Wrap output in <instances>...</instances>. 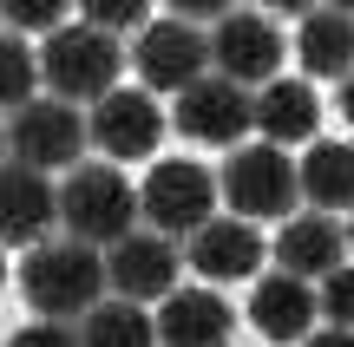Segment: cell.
Instances as JSON below:
<instances>
[{
	"instance_id": "obj_13",
	"label": "cell",
	"mask_w": 354,
	"mask_h": 347,
	"mask_svg": "<svg viewBox=\"0 0 354 347\" xmlns=\"http://www.w3.org/2000/svg\"><path fill=\"white\" fill-rule=\"evenodd\" d=\"M315 315H322L315 282H302V275H289V269L263 275V282L250 288V328H256L269 347L308 341V335H315Z\"/></svg>"
},
{
	"instance_id": "obj_21",
	"label": "cell",
	"mask_w": 354,
	"mask_h": 347,
	"mask_svg": "<svg viewBox=\"0 0 354 347\" xmlns=\"http://www.w3.org/2000/svg\"><path fill=\"white\" fill-rule=\"evenodd\" d=\"M39 86H46V72H39V52L26 46V39H7V46H0V99H7V112L33 105Z\"/></svg>"
},
{
	"instance_id": "obj_6",
	"label": "cell",
	"mask_w": 354,
	"mask_h": 347,
	"mask_svg": "<svg viewBox=\"0 0 354 347\" xmlns=\"http://www.w3.org/2000/svg\"><path fill=\"white\" fill-rule=\"evenodd\" d=\"M92 144V125H86V112L79 105H66V99H33V105H20L13 112V125H7V151H13V164H33V170H59V164H79V151Z\"/></svg>"
},
{
	"instance_id": "obj_23",
	"label": "cell",
	"mask_w": 354,
	"mask_h": 347,
	"mask_svg": "<svg viewBox=\"0 0 354 347\" xmlns=\"http://www.w3.org/2000/svg\"><path fill=\"white\" fill-rule=\"evenodd\" d=\"M66 7H79V0H0V13H7L20 33H53V26H66Z\"/></svg>"
},
{
	"instance_id": "obj_4",
	"label": "cell",
	"mask_w": 354,
	"mask_h": 347,
	"mask_svg": "<svg viewBox=\"0 0 354 347\" xmlns=\"http://www.w3.org/2000/svg\"><path fill=\"white\" fill-rule=\"evenodd\" d=\"M223 204L236 217H289L302 204V164L282 157V144H236L223 164Z\"/></svg>"
},
{
	"instance_id": "obj_10",
	"label": "cell",
	"mask_w": 354,
	"mask_h": 347,
	"mask_svg": "<svg viewBox=\"0 0 354 347\" xmlns=\"http://www.w3.org/2000/svg\"><path fill=\"white\" fill-rule=\"evenodd\" d=\"M92 144H99L112 164H131V157H151L158 138H165V112H158L151 86H112L99 105L86 112Z\"/></svg>"
},
{
	"instance_id": "obj_30",
	"label": "cell",
	"mask_w": 354,
	"mask_h": 347,
	"mask_svg": "<svg viewBox=\"0 0 354 347\" xmlns=\"http://www.w3.org/2000/svg\"><path fill=\"white\" fill-rule=\"evenodd\" d=\"M328 7H342V13H354V0H328Z\"/></svg>"
},
{
	"instance_id": "obj_2",
	"label": "cell",
	"mask_w": 354,
	"mask_h": 347,
	"mask_svg": "<svg viewBox=\"0 0 354 347\" xmlns=\"http://www.w3.org/2000/svg\"><path fill=\"white\" fill-rule=\"evenodd\" d=\"M138 217H145V204L118 177V164H73V177L59 184V230L79 236V243L112 249L138 230Z\"/></svg>"
},
{
	"instance_id": "obj_19",
	"label": "cell",
	"mask_w": 354,
	"mask_h": 347,
	"mask_svg": "<svg viewBox=\"0 0 354 347\" xmlns=\"http://www.w3.org/2000/svg\"><path fill=\"white\" fill-rule=\"evenodd\" d=\"M302 204L308 210H354V144L315 138L302 157Z\"/></svg>"
},
{
	"instance_id": "obj_28",
	"label": "cell",
	"mask_w": 354,
	"mask_h": 347,
	"mask_svg": "<svg viewBox=\"0 0 354 347\" xmlns=\"http://www.w3.org/2000/svg\"><path fill=\"white\" fill-rule=\"evenodd\" d=\"M256 7H269V13H315V0H256Z\"/></svg>"
},
{
	"instance_id": "obj_7",
	"label": "cell",
	"mask_w": 354,
	"mask_h": 347,
	"mask_svg": "<svg viewBox=\"0 0 354 347\" xmlns=\"http://www.w3.org/2000/svg\"><path fill=\"white\" fill-rule=\"evenodd\" d=\"M138 204H145V223H151V230L197 236L203 223L216 217V177L203 164H190V157H165V164H151Z\"/></svg>"
},
{
	"instance_id": "obj_1",
	"label": "cell",
	"mask_w": 354,
	"mask_h": 347,
	"mask_svg": "<svg viewBox=\"0 0 354 347\" xmlns=\"http://www.w3.org/2000/svg\"><path fill=\"white\" fill-rule=\"evenodd\" d=\"M105 282L112 269H105L99 243H79V236H59V243L46 236L20 256V295L39 321H86L105 301Z\"/></svg>"
},
{
	"instance_id": "obj_22",
	"label": "cell",
	"mask_w": 354,
	"mask_h": 347,
	"mask_svg": "<svg viewBox=\"0 0 354 347\" xmlns=\"http://www.w3.org/2000/svg\"><path fill=\"white\" fill-rule=\"evenodd\" d=\"M145 13H151V0H79V20L86 26H105V33H145Z\"/></svg>"
},
{
	"instance_id": "obj_27",
	"label": "cell",
	"mask_w": 354,
	"mask_h": 347,
	"mask_svg": "<svg viewBox=\"0 0 354 347\" xmlns=\"http://www.w3.org/2000/svg\"><path fill=\"white\" fill-rule=\"evenodd\" d=\"M302 347H354V328H322V335H308Z\"/></svg>"
},
{
	"instance_id": "obj_3",
	"label": "cell",
	"mask_w": 354,
	"mask_h": 347,
	"mask_svg": "<svg viewBox=\"0 0 354 347\" xmlns=\"http://www.w3.org/2000/svg\"><path fill=\"white\" fill-rule=\"evenodd\" d=\"M118 66H125V52H118V33H105V26H53L46 46H39V72H46V92L66 105H99L105 92L118 86Z\"/></svg>"
},
{
	"instance_id": "obj_17",
	"label": "cell",
	"mask_w": 354,
	"mask_h": 347,
	"mask_svg": "<svg viewBox=\"0 0 354 347\" xmlns=\"http://www.w3.org/2000/svg\"><path fill=\"white\" fill-rule=\"evenodd\" d=\"M256 131L269 144H308L322 131V99L308 79H269L256 92Z\"/></svg>"
},
{
	"instance_id": "obj_9",
	"label": "cell",
	"mask_w": 354,
	"mask_h": 347,
	"mask_svg": "<svg viewBox=\"0 0 354 347\" xmlns=\"http://www.w3.org/2000/svg\"><path fill=\"white\" fill-rule=\"evenodd\" d=\"M282 33H276V13H223V20L210 26V59L223 79H236V86L263 92L269 79L282 72Z\"/></svg>"
},
{
	"instance_id": "obj_29",
	"label": "cell",
	"mask_w": 354,
	"mask_h": 347,
	"mask_svg": "<svg viewBox=\"0 0 354 347\" xmlns=\"http://www.w3.org/2000/svg\"><path fill=\"white\" fill-rule=\"evenodd\" d=\"M342 112H348V125H354V72L342 79Z\"/></svg>"
},
{
	"instance_id": "obj_5",
	"label": "cell",
	"mask_w": 354,
	"mask_h": 347,
	"mask_svg": "<svg viewBox=\"0 0 354 347\" xmlns=\"http://www.w3.org/2000/svg\"><path fill=\"white\" fill-rule=\"evenodd\" d=\"M171 125L184 131L190 144H223V151H236L256 131V92L236 86V79H223V72H203L197 86L177 92Z\"/></svg>"
},
{
	"instance_id": "obj_25",
	"label": "cell",
	"mask_w": 354,
	"mask_h": 347,
	"mask_svg": "<svg viewBox=\"0 0 354 347\" xmlns=\"http://www.w3.org/2000/svg\"><path fill=\"white\" fill-rule=\"evenodd\" d=\"M7 347H86V341H79V328H66V321H33V328H20Z\"/></svg>"
},
{
	"instance_id": "obj_24",
	"label": "cell",
	"mask_w": 354,
	"mask_h": 347,
	"mask_svg": "<svg viewBox=\"0 0 354 347\" xmlns=\"http://www.w3.org/2000/svg\"><path fill=\"white\" fill-rule=\"evenodd\" d=\"M322 315H328L335 328H354V269L348 262L322 275Z\"/></svg>"
},
{
	"instance_id": "obj_8",
	"label": "cell",
	"mask_w": 354,
	"mask_h": 347,
	"mask_svg": "<svg viewBox=\"0 0 354 347\" xmlns=\"http://www.w3.org/2000/svg\"><path fill=\"white\" fill-rule=\"evenodd\" d=\"M131 66H138V79L151 92H184V86H197L203 72H210V33H203L197 20H158V26H145L138 33V46H131Z\"/></svg>"
},
{
	"instance_id": "obj_16",
	"label": "cell",
	"mask_w": 354,
	"mask_h": 347,
	"mask_svg": "<svg viewBox=\"0 0 354 347\" xmlns=\"http://www.w3.org/2000/svg\"><path fill=\"white\" fill-rule=\"evenodd\" d=\"M348 256V230L328 217V210H315V217H289L276 236V269L302 275V282H322L328 269H342Z\"/></svg>"
},
{
	"instance_id": "obj_18",
	"label": "cell",
	"mask_w": 354,
	"mask_h": 347,
	"mask_svg": "<svg viewBox=\"0 0 354 347\" xmlns=\"http://www.w3.org/2000/svg\"><path fill=\"white\" fill-rule=\"evenodd\" d=\"M295 59H302L308 79H348V72H354V13H342V7L302 13Z\"/></svg>"
},
{
	"instance_id": "obj_26",
	"label": "cell",
	"mask_w": 354,
	"mask_h": 347,
	"mask_svg": "<svg viewBox=\"0 0 354 347\" xmlns=\"http://www.w3.org/2000/svg\"><path fill=\"white\" fill-rule=\"evenodd\" d=\"M177 20H197V26H216L223 13H236V0H165Z\"/></svg>"
},
{
	"instance_id": "obj_11",
	"label": "cell",
	"mask_w": 354,
	"mask_h": 347,
	"mask_svg": "<svg viewBox=\"0 0 354 347\" xmlns=\"http://www.w3.org/2000/svg\"><path fill=\"white\" fill-rule=\"evenodd\" d=\"M105 269H112V288L131 301H165L177 288V269H190L184 256H177V236L165 230H131L125 243H112V256H105Z\"/></svg>"
},
{
	"instance_id": "obj_12",
	"label": "cell",
	"mask_w": 354,
	"mask_h": 347,
	"mask_svg": "<svg viewBox=\"0 0 354 347\" xmlns=\"http://www.w3.org/2000/svg\"><path fill=\"white\" fill-rule=\"evenodd\" d=\"M263 236H256L250 217H210L197 236H184V262L203 275V282H256L263 269Z\"/></svg>"
},
{
	"instance_id": "obj_31",
	"label": "cell",
	"mask_w": 354,
	"mask_h": 347,
	"mask_svg": "<svg viewBox=\"0 0 354 347\" xmlns=\"http://www.w3.org/2000/svg\"><path fill=\"white\" fill-rule=\"evenodd\" d=\"M348 249H354V223H348Z\"/></svg>"
},
{
	"instance_id": "obj_15",
	"label": "cell",
	"mask_w": 354,
	"mask_h": 347,
	"mask_svg": "<svg viewBox=\"0 0 354 347\" xmlns=\"http://www.w3.org/2000/svg\"><path fill=\"white\" fill-rule=\"evenodd\" d=\"M158 341L165 347H230L236 341V315L216 288H171L165 315H158Z\"/></svg>"
},
{
	"instance_id": "obj_20",
	"label": "cell",
	"mask_w": 354,
	"mask_h": 347,
	"mask_svg": "<svg viewBox=\"0 0 354 347\" xmlns=\"http://www.w3.org/2000/svg\"><path fill=\"white\" fill-rule=\"evenodd\" d=\"M79 341L86 347H158V321L145 315V301L118 295V301H99L79 321Z\"/></svg>"
},
{
	"instance_id": "obj_14",
	"label": "cell",
	"mask_w": 354,
	"mask_h": 347,
	"mask_svg": "<svg viewBox=\"0 0 354 347\" xmlns=\"http://www.w3.org/2000/svg\"><path fill=\"white\" fill-rule=\"evenodd\" d=\"M53 223H59V190L46 184V170L7 164V177H0V230H7V243L33 249V243H46Z\"/></svg>"
}]
</instances>
